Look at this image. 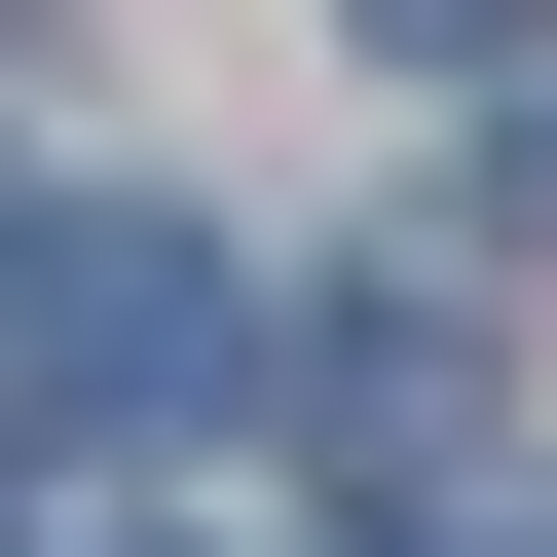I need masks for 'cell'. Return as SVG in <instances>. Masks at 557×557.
Instances as JSON below:
<instances>
[{"label":"cell","mask_w":557,"mask_h":557,"mask_svg":"<svg viewBox=\"0 0 557 557\" xmlns=\"http://www.w3.org/2000/svg\"><path fill=\"white\" fill-rule=\"evenodd\" d=\"M260 372V298H223V223H149V186H75V223H0V409H223Z\"/></svg>","instance_id":"1"},{"label":"cell","mask_w":557,"mask_h":557,"mask_svg":"<svg viewBox=\"0 0 557 557\" xmlns=\"http://www.w3.org/2000/svg\"><path fill=\"white\" fill-rule=\"evenodd\" d=\"M298 409H335L372 483H446V446H483V298H446V260H335V298H298Z\"/></svg>","instance_id":"2"},{"label":"cell","mask_w":557,"mask_h":557,"mask_svg":"<svg viewBox=\"0 0 557 557\" xmlns=\"http://www.w3.org/2000/svg\"><path fill=\"white\" fill-rule=\"evenodd\" d=\"M520 557H557V520H520Z\"/></svg>","instance_id":"3"}]
</instances>
